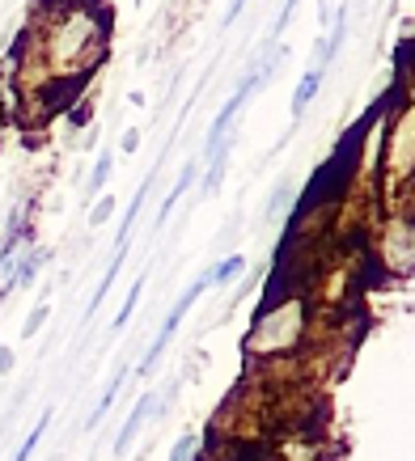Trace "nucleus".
Listing matches in <instances>:
<instances>
[{
	"label": "nucleus",
	"mask_w": 415,
	"mask_h": 461,
	"mask_svg": "<svg viewBox=\"0 0 415 461\" xmlns=\"http://www.w3.org/2000/svg\"><path fill=\"white\" fill-rule=\"evenodd\" d=\"M111 42V22H102L94 9H77L69 5L64 14H56L47 22V39H42V56L47 64L72 77H89L102 51Z\"/></svg>",
	"instance_id": "nucleus-1"
},
{
	"label": "nucleus",
	"mask_w": 415,
	"mask_h": 461,
	"mask_svg": "<svg viewBox=\"0 0 415 461\" xmlns=\"http://www.w3.org/2000/svg\"><path fill=\"white\" fill-rule=\"evenodd\" d=\"M305 330H309V301L305 296H284V301L259 305L254 326L246 335V356H254V360L289 356L301 348Z\"/></svg>",
	"instance_id": "nucleus-2"
},
{
	"label": "nucleus",
	"mask_w": 415,
	"mask_h": 461,
	"mask_svg": "<svg viewBox=\"0 0 415 461\" xmlns=\"http://www.w3.org/2000/svg\"><path fill=\"white\" fill-rule=\"evenodd\" d=\"M204 288H208V280H204V271H199V276H195V280L187 284V288H182V296H179V301H174V309H170V313H166V321H161V330H157V339H152V343H149V351H144V360L136 364V377H149L152 368L161 364V351L170 348V339L179 335L182 318L191 313V305H195V301H199V293H204Z\"/></svg>",
	"instance_id": "nucleus-3"
},
{
	"label": "nucleus",
	"mask_w": 415,
	"mask_h": 461,
	"mask_svg": "<svg viewBox=\"0 0 415 461\" xmlns=\"http://www.w3.org/2000/svg\"><path fill=\"white\" fill-rule=\"evenodd\" d=\"M382 263H386L390 276H407L411 271V254H415V229L407 216H394L382 233Z\"/></svg>",
	"instance_id": "nucleus-4"
},
{
	"label": "nucleus",
	"mask_w": 415,
	"mask_h": 461,
	"mask_svg": "<svg viewBox=\"0 0 415 461\" xmlns=\"http://www.w3.org/2000/svg\"><path fill=\"white\" fill-rule=\"evenodd\" d=\"M161 406V398L152 390H144L140 393V402L127 411V420H124V432H119V440H115V457H127V448L136 445V436H140V428L152 420V411Z\"/></svg>",
	"instance_id": "nucleus-5"
},
{
	"label": "nucleus",
	"mask_w": 415,
	"mask_h": 461,
	"mask_svg": "<svg viewBox=\"0 0 415 461\" xmlns=\"http://www.w3.org/2000/svg\"><path fill=\"white\" fill-rule=\"evenodd\" d=\"M344 39H347V5H344V9H335V17H331V34H327V39L318 42V59H314V68L327 72V64H331V59L339 56Z\"/></svg>",
	"instance_id": "nucleus-6"
},
{
	"label": "nucleus",
	"mask_w": 415,
	"mask_h": 461,
	"mask_svg": "<svg viewBox=\"0 0 415 461\" xmlns=\"http://www.w3.org/2000/svg\"><path fill=\"white\" fill-rule=\"evenodd\" d=\"M322 77H327V72H318V68H305L301 72V81H297V89H292V119H301L305 111H309V102L318 98V89H322Z\"/></svg>",
	"instance_id": "nucleus-7"
},
{
	"label": "nucleus",
	"mask_w": 415,
	"mask_h": 461,
	"mask_svg": "<svg viewBox=\"0 0 415 461\" xmlns=\"http://www.w3.org/2000/svg\"><path fill=\"white\" fill-rule=\"evenodd\" d=\"M195 178H199V161H187L182 166V174H179V182L170 186V195L161 199V212H157V229L170 221V212H174V203H179L182 195H187V186H195Z\"/></svg>",
	"instance_id": "nucleus-8"
},
{
	"label": "nucleus",
	"mask_w": 415,
	"mask_h": 461,
	"mask_svg": "<svg viewBox=\"0 0 415 461\" xmlns=\"http://www.w3.org/2000/svg\"><path fill=\"white\" fill-rule=\"evenodd\" d=\"M242 271H246V258H242V254H229V258H221V263L204 267L208 288H225V284H234Z\"/></svg>",
	"instance_id": "nucleus-9"
},
{
	"label": "nucleus",
	"mask_w": 415,
	"mask_h": 461,
	"mask_svg": "<svg viewBox=\"0 0 415 461\" xmlns=\"http://www.w3.org/2000/svg\"><path fill=\"white\" fill-rule=\"evenodd\" d=\"M237 144H229V149H221L217 157H208V169H204V178H199V195H217L221 191V178H225V169H229V153H234Z\"/></svg>",
	"instance_id": "nucleus-10"
},
{
	"label": "nucleus",
	"mask_w": 415,
	"mask_h": 461,
	"mask_svg": "<svg viewBox=\"0 0 415 461\" xmlns=\"http://www.w3.org/2000/svg\"><path fill=\"white\" fill-rule=\"evenodd\" d=\"M124 377H127V364H119V368L111 373V381H106V390H102V398H97L94 415H89V423H85V428H97V423L106 420V411H111L115 398H119V385H124Z\"/></svg>",
	"instance_id": "nucleus-11"
},
{
	"label": "nucleus",
	"mask_w": 415,
	"mask_h": 461,
	"mask_svg": "<svg viewBox=\"0 0 415 461\" xmlns=\"http://www.w3.org/2000/svg\"><path fill=\"white\" fill-rule=\"evenodd\" d=\"M292 199H297V186H292V182H276V191L267 195L263 216H267L272 224L284 221V216H289V208H292Z\"/></svg>",
	"instance_id": "nucleus-12"
},
{
	"label": "nucleus",
	"mask_w": 415,
	"mask_h": 461,
	"mask_svg": "<svg viewBox=\"0 0 415 461\" xmlns=\"http://www.w3.org/2000/svg\"><path fill=\"white\" fill-rule=\"evenodd\" d=\"M111 174H115V153L106 149V153L94 161V174H89V182H85V199H97L102 191H106V182H111Z\"/></svg>",
	"instance_id": "nucleus-13"
},
{
	"label": "nucleus",
	"mask_w": 415,
	"mask_h": 461,
	"mask_svg": "<svg viewBox=\"0 0 415 461\" xmlns=\"http://www.w3.org/2000/svg\"><path fill=\"white\" fill-rule=\"evenodd\" d=\"M42 263H47V254H42L34 241H26V246H22V263H17V288H30Z\"/></svg>",
	"instance_id": "nucleus-14"
},
{
	"label": "nucleus",
	"mask_w": 415,
	"mask_h": 461,
	"mask_svg": "<svg viewBox=\"0 0 415 461\" xmlns=\"http://www.w3.org/2000/svg\"><path fill=\"white\" fill-rule=\"evenodd\" d=\"M47 428H51V406L42 411V415H39V423H34V428H30V432H26V440H22V448H17V453H14V461H30V457H34V448H39V440H42V436H47Z\"/></svg>",
	"instance_id": "nucleus-15"
},
{
	"label": "nucleus",
	"mask_w": 415,
	"mask_h": 461,
	"mask_svg": "<svg viewBox=\"0 0 415 461\" xmlns=\"http://www.w3.org/2000/svg\"><path fill=\"white\" fill-rule=\"evenodd\" d=\"M199 448H204V436L187 432V436H179V445L170 448V461H199Z\"/></svg>",
	"instance_id": "nucleus-16"
},
{
	"label": "nucleus",
	"mask_w": 415,
	"mask_h": 461,
	"mask_svg": "<svg viewBox=\"0 0 415 461\" xmlns=\"http://www.w3.org/2000/svg\"><path fill=\"white\" fill-rule=\"evenodd\" d=\"M140 288H144V276H136V284L127 288L124 305H119V313H115V330H127V321H132V309L140 305Z\"/></svg>",
	"instance_id": "nucleus-17"
},
{
	"label": "nucleus",
	"mask_w": 415,
	"mask_h": 461,
	"mask_svg": "<svg viewBox=\"0 0 415 461\" xmlns=\"http://www.w3.org/2000/svg\"><path fill=\"white\" fill-rule=\"evenodd\" d=\"M47 318H51V305H47V301H42V305H34V309H30V318L22 321V339H34V335H39V326H42V321H47Z\"/></svg>",
	"instance_id": "nucleus-18"
},
{
	"label": "nucleus",
	"mask_w": 415,
	"mask_h": 461,
	"mask_svg": "<svg viewBox=\"0 0 415 461\" xmlns=\"http://www.w3.org/2000/svg\"><path fill=\"white\" fill-rule=\"evenodd\" d=\"M111 216H115V195H111V191H106V195H97V199H94V212H89V224H94V229H97V224H106V221H111Z\"/></svg>",
	"instance_id": "nucleus-19"
},
{
	"label": "nucleus",
	"mask_w": 415,
	"mask_h": 461,
	"mask_svg": "<svg viewBox=\"0 0 415 461\" xmlns=\"http://www.w3.org/2000/svg\"><path fill=\"white\" fill-rule=\"evenodd\" d=\"M292 9H297V0H284V9H280V17H276V26H272V39H280V34H284V26L292 22Z\"/></svg>",
	"instance_id": "nucleus-20"
},
{
	"label": "nucleus",
	"mask_w": 415,
	"mask_h": 461,
	"mask_svg": "<svg viewBox=\"0 0 415 461\" xmlns=\"http://www.w3.org/2000/svg\"><path fill=\"white\" fill-rule=\"evenodd\" d=\"M14 364H17L14 348H0V373H5V377H9V373H14Z\"/></svg>",
	"instance_id": "nucleus-21"
},
{
	"label": "nucleus",
	"mask_w": 415,
	"mask_h": 461,
	"mask_svg": "<svg viewBox=\"0 0 415 461\" xmlns=\"http://www.w3.org/2000/svg\"><path fill=\"white\" fill-rule=\"evenodd\" d=\"M242 9H246V0H229V14H225V26H234L237 17H242Z\"/></svg>",
	"instance_id": "nucleus-22"
},
{
	"label": "nucleus",
	"mask_w": 415,
	"mask_h": 461,
	"mask_svg": "<svg viewBox=\"0 0 415 461\" xmlns=\"http://www.w3.org/2000/svg\"><path fill=\"white\" fill-rule=\"evenodd\" d=\"M136 144H140V131L136 127H127L124 131V153H136Z\"/></svg>",
	"instance_id": "nucleus-23"
},
{
	"label": "nucleus",
	"mask_w": 415,
	"mask_h": 461,
	"mask_svg": "<svg viewBox=\"0 0 415 461\" xmlns=\"http://www.w3.org/2000/svg\"><path fill=\"white\" fill-rule=\"evenodd\" d=\"M221 461H237V457H221Z\"/></svg>",
	"instance_id": "nucleus-24"
}]
</instances>
